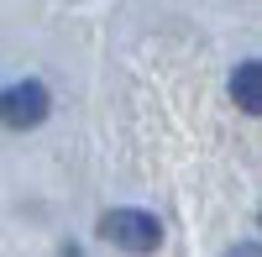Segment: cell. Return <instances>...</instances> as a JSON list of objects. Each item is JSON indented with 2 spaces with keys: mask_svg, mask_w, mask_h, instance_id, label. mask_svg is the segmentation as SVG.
Segmentation results:
<instances>
[{
  "mask_svg": "<svg viewBox=\"0 0 262 257\" xmlns=\"http://www.w3.org/2000/svg\"><path fill=\"white\" fill-rule=\"evenodd\" d=\"M231 100L242 105L247 116H257V111H262V69H257V58L236 63V74H231Z\"/></svg>",
  "mask_w": 262,
  "mask_h": 257,
  "instance_id": "3",
  "label": "cell"
},
{
  "mask_svg": "<svg viewBox=\"0 0 262 257\" xmlns=\"http://www.w3.org/2000/svg\"><path fill=\"white\" fill-rule=\"evenodd\" d=\"M63 257H84V252H79V247H69V252H63Z\"/></svg>",
  "mask_w": 262,
  "mask_h": 257,
  "instance_id": "5",
  "label": "cell"
},
{
  "mask_svg": "<svg viewBox=\"0 0 262 257\" xmlns=\"http://www.w3.org/2000/svg\"><path fill=\"white\" fill-rule=\"evenodd\" d=\"M48 111H53L48 84H37V79H21V84H11L0 95V126L6 132H32V126L48 121Z\"/></svg>",
  "mask_w": 262,
  "mask_h": 257,
  "instance_id": "2",
  "label": "cell"
},
{
  "mask_svg": "<svg viewBox=\"0 0 262 257\" xmlns=\"http://www.w3.org/2000/svg\"><path fill=\"white\" fill-rule=\"evenodd\" d=\"M226 257H257V242H242L236 252H226Z\"/></svg>",
  "mask_w": 262,
  "mask_h": 257,
  "instance_id": "4",
  "label": "cell"
},
{
  "mask_svg": "<svg viewBox=\"0 0 262 257\" xmlns=\"http://www.w3.org/2000/svg\"><path fill=\"white\" fill-rule=\"evenodd\" d=\"M100 237L111 242V247H121V252H131V257H147V252L163 247V226H158L152 210L121 205V210H111V216L100 221Z\"/></svg>",
  "mask_w": 262,
  "mask_h": 257,
  "instance_id": "1",
  "label": "cell"
}]
</instances>
